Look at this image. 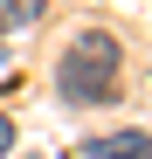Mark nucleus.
Listing matches in <instances>:
<instances>
[{
    "label": "nucleus",
    "instance_id": "f257e3e1",
    "mask_svg": "<svg viewBox=\"0 0 152 159\" xmlns=\"http://www.w3.org/2000/svg\"><path fill=\"white\" fill-rule=\"evenodd\" d=\"M62 97L69 104H104L111 97V83H118V42L104 35V28H90V35H76V48L62 56Z\"/></svg>",
    "mask_w": 152,
    "mask_h": 159
},
{
    "label": "nucleus",
    "instance_id": "f03ea898",
    "mask_svg": "<svg viewBox=\"0 0 152 159\" xmlns=\"http://www.w3.org/2000/svg\"><path fill=\"white\" fill-rule=\"evenodd\" d=\"M83 152L90 159H152V139L145 131H111V139H90Z\"/></svg>",
    "mask_w": 152,
    "mask_h": 159
},
{
    "label": "nucleus",
    "instance_id": "20e7f679",
    "mask_svg": "<svg viewBox=\"0 0 152 159\" xmlns=\"http://www.w3.org/2000/svg\"><path fill=\"white\" fill-rule=\"evenodd\" d=\"M14 145V118H0V152H7Z\"/></svg>",
    "mask_w": 152,
    "mask_h": 159
},
{
    "label": "nucleus",
    "instance_id": "7ed1b4c3",
    "mask_svg": "<svg viewBox=\"0 0 152 159\" xmlns=\"http://www.w3.org/2000/svg\"><path fill=\"white\" fill-rule=\"evenodd\" d=\"M48 0H0V28H21V21H35Z\"/></svg>",
    "mask_w": 152,
    "mask_h": 159
}]
</instances>
